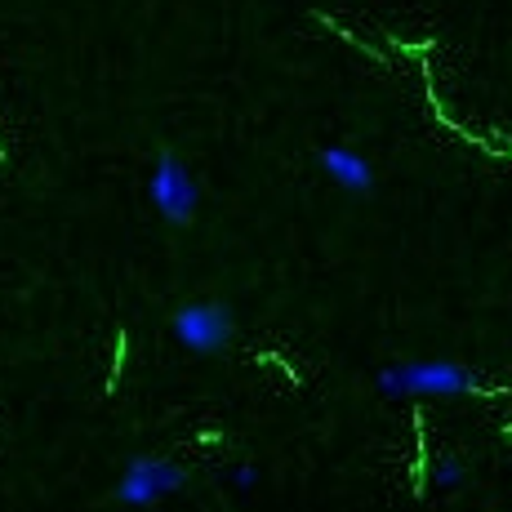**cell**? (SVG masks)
I'll list each match as a JSON object with an SVG mask.
<instances>
[{"mask_svg":"<svg viewBox=\"0 0 512 512\" xmlns=\"http://www.w3.org/2000/svg\"><path fill=\"white\" fill-rule=\"evenodd\" d=\"M170 330H174V343H179V348L196 352V357H214V352H223L236 339V317H232L228 303L196 299V303H183V308L174 312Z\"/></svg>","mask_w":512,"mask_h":512,"instance_id":"obj_3","label":"cell"},{"mask_svg":"<svg viewBox=\"0 0 512 512\" xmlns=\"http://www.w3.org/2000/svg\"><path fill=\"white\" fill-rule=\"evenodd\" d=\"M147 196H152L156 214H161L165 223H174V228L192 223L196 210H201V187H196L192 170H187L179 156H170V152L156 161L152 179H147Z\"/></svg>","mask_w":512,"mask_h":512,"instance_id":"obj_4","label":"cell"},{"mask_svg":"<svg viewBox=\"0 0 512 512\" xmlns=\"http://www.w3.org/2000/svg\"><path fill=\"white\" fill-rule=\"evenodd\" d=\"M321 170H326V179L334 187H343L352 196L374 192V165L361 152H352V147H339V143L321 147Z\"/></svg>","mask_w":512,"mask_h":512,"instance_id":"obj_5","label":"cell"},{"mask_svg":"<svg viewBox=\"0 0 512 512\" xmlns=\"http://www.w3.org/2000/svg\"><path fill=\"white\" fill-rule=\"evenodd\" d=\"M228 486L236 490V495H250V490L259 486V468L254 464H232L228 468Z\"/></svg>","mask_w":512,"mask_h":512,"instance_id":"obj_7","label":"cell"},{"mask_svg":"<svg viewBox=\"0 0 512 512\" xmlns=\"http://www.w3.org/2000/svg\"><path fill=\"white\" fill-rule=\"evenodd\" d=\"M187 486V468L170 455H134L116 477V504L125 508H156Z\"/></svg>","mask_w":512,"mask_h":512,"instance_id":"obj_2","label":"cell"},{"mask_svg":"<svg viewBox=\"0 0 512 512\" xmlns=\"http://www.w3.org/2000/svg\"><path fill=\"white\" fill-rule=\"evenodd\" d=\"M464 481H468V464L455 455V450H446V455H437L432 459V468H428V486L432 490H464Z\"/></svg>","mask_w":512,"mask_h":512,"instance_id":"obj_6","label":"cell"},{"mask_svg":"<svg viewBox=\"0 0 512 512\" xmlns=\"http://www.w3.org/2000/svg\"><path fill=\"white\" fill-rule=\"evenodd\" d=\"M374 388L388 401H450V397H477L486 392L481 374L450 357H410L392 361L374 374Z\"/></svg>","mask_w":512,"mask_h":512,"instance_id":"obj_1","label":"cell"}]
</instances>
